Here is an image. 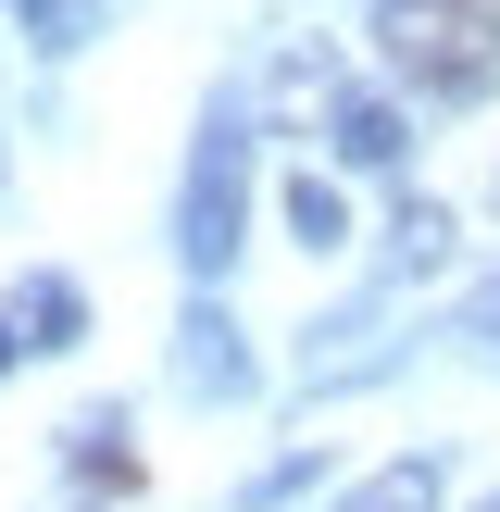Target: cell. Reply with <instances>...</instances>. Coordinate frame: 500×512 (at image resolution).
<instances>
[{
    "mask_svg": "<svg viewBox=\"0 0 500 512\" xmlns=\"http://www.w3.org/2000/svg\"><path fill=\"white\" fill-rule=\"evenodd\" d=\"M263 113L288 125V138H313L325 163H350V175H388L400 150V113L363 88V75H338V50H275V75H263Z\"/></svg>",
    "mask_w": 500,
    "mask_h": 512,
    "instance_id": "cell-1",
    "label": "cell"
},
{
    "mask_svg": "<svg viewBox=\"0 0 500 512\" xmlns=\"http://www.w3.org/2000/svg\"><path fill=\"white\" fill-rule=\"evenodd\" d=\"M375 63L425 100H488L500 88V25L475 0H375Z\"/></svg>",
    "mask_w": 500,
    "mask_h": 512,
    "instance_id": "cell-2",
    "label": "cell"
},
{
    "mask_svg": "<svg viewBox=\"0 0 500 512\" xmlns=\"http://www.w3.org/2000/svg\"><path fill=\"white\" fill-rule=\"evenodd\" d=\"M238 225H250V138L213 125V138L188 150V200H175V250H188V275H225V263H238Z\"/></svg>",
    "mask_w": 500,
    "mask_h": 512,
    "instance_id": "cell-3",
    "label": "cell"
},
{
    "mask_svg": "<svg viewBox=\"0 0 500 512\" xmlns=\"http://www.w3.org/2000/svg\"><path fill=\"white\" fill-rule=\"evenodd\" d=\"M0 325H13V350H75V325H88V288H75V275H25Z\"/></svg>",
    "mask_w": 500,
    "mask_h": 512,
    "instance_id": "cell-4",
    "label": "cell"
},
{
    "mask_svg": "<svg viewBox=\"0 0 500 512\" xmlns=\"http://www.w3.org/2000/svg\"><path fill=\"white\" fill-rule=\"evenodd\" d=\"M175 375H188L200 400L250 388V350H238V325H225V313H188V325H175Z\"/></svg>",
    "mask_w": 500,
    "mask_h": 512,
    "instance_id": "cell-5",
    "label": "cell"
},
{
    "mask_svg": "<svg viewBox=\"0 0 500 512\" xmlns=\"http://www.w3.org/2000/svg\"><path fill=\"white\" fill-rule=\"evenodd\" d=\"M338 512H438V463H425V450H400V463H375Z\"/></svg>",
    "mask_w": 500,
    "mask_h": 512,
    "instance_id": "cell-6",
    "label": "cell"
},
{
    "mask_svg": "<svg viewBox=\"0 0 500 512\" xmlns=\"http://www.w3.org/2000/svg\"><path fill=\"white\" fill-rule=\"evenodd\" d=\"M75 475H88L100 500H125V488H138V450H125V425H113V413H88V425H75Z\"/></svg>",
    "mask_w": 500,
    "mask_h": 512,
    "instance_id": "cell-7",
    "label": "cell"
},
{
    "mask_svg": "<svg viewBox=\"0 0 500 512\" xmlns=\"http://www.w3.org/2000/svg\"><path fill=\"white\" fill-rule=\"evenodd\" d=\"M288 225H300L313 250H338V238H350V188H338V175H288Z\"/></svg>",
    "mask_w": 500,
    "mask_h": 512,
    "instance_id": "cell-8",
    "label": "cell"
},
{
    "mask_svg": "<svg viewBox=\"0 0 500 512\" xmlns=\"http://www.w3.org/2000/svg\"><path fill=\"white\" fill-rule=\"evenodd\" d=\"M450 200H400V275H425V263H450Z\"/></svg>",
    "mask_w": 500,
    "mask_h": 512,
    "instance_id": "cell-9",
    "label": "cell"
},
{
    "mask_svg": "<svg viewBox=\"0 0 500 512\" xmlns=\"http://www.w3.org/2000/svg\"><path fill=\"white\" fill-rule=\"evenodd\" d=\"M13 13H25L38 50H88V38H100V0H13Z\"/></svg>",
    "mask_w": 500,
    "mask_h": 512,
    "instance_id": "cell-10",
    "label": "cell"
},
{
    "mask_svg": "<svg viewBox=\"0 0 500 512\" xmlns=\"http://www.w3.org/2000/svg\"><path fill=\"white\" fill-rule=\"evenodd\" d=\"M0 375H13V325H0Z\"/></svg>",
    "mask_w": 500,
    "mask_h": 512,
    "instance_id": "cell-11",
    "label": "cell"
},
{
    "mask_svg": "<svg viewBox=\"0 0 500 512\" xmlns=\"http://www.w3.org/2000/svg\"><path fill=\"white\" fill-rule=\"evenodd\" d=\"M488 338H500V288H488Z\"/></svg>",
    "mask_w": 500,
    "mask_h": 512,
    "instance_id": "cell-12",
    "label": "cell"
},
{
    "mask_svg": "<svg viewBox=\"0 0 500 512\" xmlns=\"http://www.w3.org/2000/svg\"><path fill=\"white\" fill-rule=\"evenodd\" d=\"M475 13H488V25H500V0H475Z\"/></svg>",
    "mask_w": 500,
    "mask_h": 512,
    "instance_id": "cell-13",
    "label": "cell"
},
{
    "mask_svg": "<svg viewBox=\"0 0 500 512\" xmlns=\"http://www.w3.org/2000/svg\"><path fill=\"white\" fill-rule=\"evenodd\" d=\"M475 512H500V500H475Z\"/></svg>",
    "mask_w": 500,
    "mask_h": 512,
    "instance_id": "cell-14",
    "label": "cell"
}]
</instances>
